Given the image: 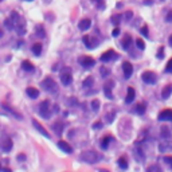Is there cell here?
<instances>
[{
  "instance_id": "obj_1",
  "label": "cell",
  "mask_w": 172,
  "mask_h": 172,
  "mask_svg": "<svg viewBox=\"0 0 172 172\" xmlns=\"http://www.w3.org/2000/svg\"><path fill=\"white\" fill-rule=\"evenodd\" d=\"M100 159L101 156L93 149H86V151L81 152V155H79V160H82V162H85L87 164H96L100 162Z\"/></svg>"
},
{
  "instance_id": "obj_2",
  "label": "cell",
  "mask_w": 172,
  "mask_h": 172,
  "mask_svg": "<svg viewBox=\"0 0 172 172\" xmlns=\"http://www.w3.org/2000/svg\"><path fill=\"white\" fill-rule=\"evenodd\" d=\"M42 86H43V89H45L46 91H49V93H57V91H58L57 82L54 81L51 77H47V78L43 79V81H42Z\"/></svg>"
},
{
  "instance_id": "obj_3",
  "label": "cell",
  "mask_w": 172,
  "mask_h": 172,
  "mask_svg": "<svg viewBox=\"0 0 172 172\" xmlns=\"http://www.w3.org/2000/svg\"><path fill=\"white\" fill-rule=\"evenodd\" d=\"M116 59H118V54H117L116 51H113V50L105 51V53L101 55V61L102 62H110V61H116Z\"/></svg>"
},
{
  "instance_id": "obj_4",
  "label": "cell",
  "mask_w": 172,
  "mask_h": 172,
  "mask_svg": "<svg viewBox=\"0 0 172 172\" xmlns=\"http://www.w3.org/2000/svg\"><path fill=\"white\" fill-rule=\"evenodd\" d=\"M39 113H41V116L45 117V118H50L51 112H50V104H49V101H43L42 104H41V106H39Z\"/></svg>"
},
{
  "instance_id": "obj_5",
  "label": "cell",
  "mask_w": 172,
  "mask_h": 172,
  "mask_svg": "<svg viewBox=\"0 0 172 172\" xmlns=\"http://www.w3.org/2000/svg\"><path fill=\"white\" fill-rule=\"evenodd\" d=\"M78 62H79V63H81L85 69L93 67V66L96 65V61H94V58H91V57H86V55H83V57L79 58Z\"/></svg>"
},
{
  "instance_id": "obj_6",
  "label": "cell",
  "mask_w": 172,
  "mask_h": 172,
  "mask_svg": "<svg viewBox=\"0 0 172 172\" xmlns=\"http://www.w3.org/2000/svg\"><path fill=\"white\" fill-rule=\"evenodd\" d=\"M142 81H144L145 83H155L156 82V74L153 71H144L142 73Z\"/></svg>"
},
{
  "instance_id": "obj_7",
  "label": "cell",
  "mask_w": 172,
  "mask_h": 172,
  "mask_svg": "<svg viewBox=\"0 0 172 172\" xmlns=\"http://www.w3.org/2000/svg\"><path fill=\"white\" fill-rule=\"evenodd\" d=\"M160 121H172V109H164L159 113Z\"/></svg>"
},
{
  "instance_id": "obj_8",
  "label": "cell",
  "mask_w": 172,
  "mask_h": 172,
  "mask_svg": "<svg viewBox=\"0 0 172 172\" xmlns=\"http://www.w3.org/2000/svg\"><path fill=\"white\" fill-rule=\"evenodd\" d=\"M32 125H34V128H35V129L39 132V133L42 134V136H45V137H47V138H50V133H49V132H47V130L45 129V128L42 126V124H41V122H38L35 118L32 120Z\"/></svg>"
},
{
  "instance_id": "obj_9",
  "label": "cell",
  "mask_w": 172,
  "mask_h": 172,
  "mask_svg": "<svg viewBox=\"0 0 172 172\" xmlns=\"http://www.w3.org/2000/svg\"><path fill=\"white\" fill-rule=\"evenodd\" d=\"M160 152H172V141L171 140H164L159 144Z\"/></svg>"
},
{
  "instance_id": "obj_10",
  "label": "cell",
  "mask_w": 172,
  "mask_h": 172,
  "mask_svg": "<svg viewBox=\"0 0 172 172\" xmlns=\"http://www.w3.org/2000/svg\"><path fill=\"white\" fill-rule=\"evenodd\" d=\"M122 70H124V75H125V78H130L132 73H133V66H132L129 62H124L122 63Z\"/></svg>"
},
{
  "instance_id": "obj_11",
  "label": "cell",
  "mask_w": 172,
  "mask_h": 172,
  "mask_svg": "<svg viewBox=\"0 0 172 172\" xmlns=\"http://www.w3.org/2000/svg\"><path fill=\"white\" fill-rule=\"evenodd\" d=\"M3 108H4V110H7V112H8L11 116H14V117H15L16 120H23V116H22V114H20V113L18 112V110H15V109H14V108L8 106V105H3Z\"/></svg>"
},
{
  "instance_id": "obj_12",
  "label": "cell",
  "mask_w": 172,
  "mask_h": 172,
  "mask_svg": "<svg viewBox=\"0 0 172 172\" xmlns=\"http://www.w3.org/2000/svg\"><path fill=\"white\" fill-rule=\"evenodd\" d=\"M83 43H85V46L87 49H94V47H97V41L90 38V36H87V35L83 36Z\"/></svg>"
},
{
  "instance_id": "obj_13",
  "label": "cell",
  "mask_w": 172,
  "mask_h": 172,
  "mask_svg": "<svg viewBox=\"0 0 172 172\" xmlns=\"http://www.w3.org/2000/svg\"><path fill=\"white\" fill-rule=\"evenodd\" d=\"M58 147H59V148H61L65 153H73V148H71V145L69 144V142L63 141V140L58 141Z\"/></svg>"
},
{
  "instance_id": "obj_14",
  "label": "cell",
  "mask_w": 172,
  "mask_h": 172,
  "mask_svg": "<svg viewBox=\"0 0 172 172\" xmlns=\"http://www.w3.org/2000/svg\"><path fill=\"white\" fill-rule=\"evenodd\" d=\"M134 97H136V93H134V89L133 87H128L126 90V98H125V102L126 104H132L134 101Z\"/></svg>"
},
{
  "instance_id": "obj_15",
  "label": "cell",
  "mask_w": 172,
  "mask_h": 172,
  "mask_svg": "<svg viewBox=\"0 0 172 172\" xmlns=\"http://www.w3.org/2000/svg\"><path fill=\"white\" fill-rule=\"evenodd\" d=\"M90 26H91V20L90 19H82L78 23V28L81 31H86V30H89L90 28Z\"/></svg>"
},
{
  "instance_id": "obj_16",
  "label": "cell",
  "mask_w": 172,
  "mask_h": 172,
  "mask_svg": "<svg viewBox=\"0 0 172 172\" xmlns=\"http://www.w3.org/2000/svg\"><path fill=\"white\" fill-rule=\"evenodd\" d=\"M133 43V41H132V36L130 35H124V39L121 41V46H122V49H125V50H128L130 47V45Z\"/></svg>"
},
{
  "instance_id": "obj_17",
  "label": "cell",
  "mask_w": 172,
  "mask_h": 172,
  "mask_svg": "<svg viewBox=\"0 0 172 172\" xmlns=\"http://www.w3.org/2000/svg\"><path fill=\"white\" fill-rule=\"evenodd\" d=\"M61 82L63 83V85H70L73 82V77L70 73H63V74L61 75Z\"/></svg>"
},
{
  "instance_id": "obj_18",
  "label": "cell",
  "mask_w": 172,
  "mask_h": 172,
  "mask_svg": "<svg viewBox=\"0 0 172 172\" xmlns=\"http://www.w3.org/2000/svg\"><path fill=\"white\" fill-rule=\"evenodd\" d=\"M133 156L137 159V162H140L142 163L145 160V155H144V152L141 151L140 148H134V151H133Z\"/></svg>"
},
{
  "instance_id": "obj_19",
  "label": "cell",
  "mask_w": 172,
  "mask_h": 172,
  "mask_svg": "<svg viewBox=\"0 0 172 172\" xmlns=\"http://www.w3.org/2000/svg\"><path fill=\"white\" fill-rule=\"evenodd\" d=\"M113 85V82L112 81H108L106 83H105V87H104V91H105V94H106V97L109 98V100H112V98H113V96H112V86Z\"/></svg>"
},
{
  "instance_id": "obj_20",
  "label": "cell",
  "mask_w": 172,
  "mask_h": 172,
  "mask_svg": "<svg viewBox=\"0 0 172 172\" xmlns=\"http://www.w3.org/2000/svg\"><path fill=\"white\" fill-rule=\"evenodd\" d=\"M171 94H172V83H171V85H167V86L163 89V91H162V97L164 98V100H167V98L171 97Z\"/></svg>"
},
{
  "instance_id": "obj_21",
  "label": "cell",
  "mask_w": 172,
  "mask_h": 172,
  "mask_svg": "<svg viewBox=\"0 0 172 172\" xmlns=\"http://www.w3.org/2000/svg\"><path fill=\"white\" fill-rule=\"evenodd\" d=\"M27 94H28V97H31V98H38L39 90L35 89V87H27Z\"/></svg>"
},
{
  "instance_id": "obj_22",
  "label": "cell",
  "mask_w": 172,
  "mask_h": 172,
  "mask_svg": "<svg viewBox=\"0 0 172 172\" xmlns=\"http://www.w3.org/2000/svg\"><path fill=\"white\" fill-rule=\"evenodd\" d=\"M12 149V141L10 138H6V141L3 142V151L4 152H10Z\"/></svg>"
},
{
  "instance_id": "obj_23",
  "label": "cell",
  "mask_w": 172,
  "mask_h": 172,
  "mask_svg": "<svg viewBox=\"0 0 172 172\" xmlns=\"http://www.w3.org/2000/svg\"><path fill=\"white\" fill-rule=\"evenodd\" d=\"M31 50H32V53H34L35 55H39V54L42 53V45L36 42V43H34V46H32Z\"/></svg>"
},
{
  "instance_id": "obj_24",
  "label": "cell",
  "mask_w": 172,
  "mask_h": 172,
  "mask_svg": "<svg viewBox=\"0 0 172 172\" xmlns=\"http://www.w3.org/2000/svg\"><path fill=\"white\" fill-rule=\"evenodd\" d=\"M22 67H23V70H26V71H32L34 70V65H32L31 62H28V61H24L23 63H22Z\"/></svg>"
},
{
  "instance_id": "obj_25",
  "label": "cell",
  "mask_w": 172,
  "mask_h": 172,
  "mask_svg": "<svg viewBox=\"0 0 172 172\" xmlns=\"http://www.w3.org/2000/svg\"><path fill=\"white\" fill-rule=\"evenodd\" d=\"M134 113H136V114H142V113H145V105L137 104L136 108H134Z\"/></svg>"
},
{
  "instance_id": "obj_26",
  "label": "cell",
  "mask_w": 172,
  "mask_h": 172,
  "mask_svg": "<svg viewBox=\"0 0 172 172\" xmlns=\"http://www.w3.org/2000/svg\"><path fill=\"white\" fill-rule=\"evenodd\" d=\"M147 172H163L160 166H157V164H152V166H149L147 168Z\"/></svg>"
},
{
  "instance_id": "obj_27",
  "label": "cell",
  "mask_w": 172,
  "mask_h": 172,
  "mask_svg": "<svg viewBox=\"0 0 172 172\" xmlns=\"http://www.w3.org/2000/svg\"><path fill=\"white\" fill-rule=\"evenodd\" d=\"M93 3H94V6H96L98 10H104L105 7H106L104 0H93Z\"/></svg>"
},
{
  "instance_id": "obj_28",
  "label": "cell",
  "mask_w": 172,
  "mask_h": 172,
  "mask_svg": "<svg viewBox=\"0 0 172 172\" xmlns=\"http://www.w3.org/2000/svg\"><path fill=\"white\" fill-rule=\"evenodd\" d=\"M118 166H120V168H122V170H126L128 168V162H126L125 157H120L118 159Z\"/></svg>"
},
{
  "instance_id": "obj_29",
  "label": "cell",
  "mask_w": 172,
  "mask_h": 172,
  "mask_svg": "<svg viewBox=\"0 0 172 172\" xmlns=\"http://www.w3.org/2000/svg\"><path fill=\"white\" fill-rule=\"evenodd\" d=\"M121 19H122V15H120V14H116V15L112 16V23L117 26V24H120Z\"/></svg>"
},
{
  "instance_id": "obj_30",
  "label": "cell",
  "mask_w": 172,
  "mask_h": 172,
  "mask_svg": "<svg viewBox=\"0 0 172 172\" xmlns=\"http://www.w3.org/2000/svg\"><path fill=\"white\" fill-rule=\"evenodd\" d=\"M110 141H112V137H110V136H106V137L104 138V140L101 141V147L104 148V149H106V148H108V145H109V142H110Z\"/></svg>"
},
{
  "instance_id": "obj_31",
  "label": "cell",
  "mask_w": 172,
  "mask_h": 172,
  "mask_svg": "<svg viewBox=\"0 0 172 172\" xmlns=\"http://www.w3.org/2000/svg\"><path fill=\"white\" fill-rule=\"evenodd\" d=\"M93 82H94V79H93V77H87V78L83 81L82 85L85 86V87H90L91 85H93Z\"/></svg>"
},
{
  "instance_id": "obj_32",
  "label": "cell",
  "mask_w": 172,
  "mask_h": 172,
  "mask_svg": "<svg viewBox=\"0 0 172 172\" xmlns=\"http://www.w3.org/2000/svg\"><path fill=\"white\" fill-rule=\"evenodd\" d=\"M91 109H93V112H98V109H100V101L98 100L91 101Z\"/></svg>"
},
{
  "instance_id": "obj_33",
  "label": "cell",
  "mask_w": 172,
  "mask_h": 172,
  "mask_svg": "<svg viewBox=\"0 0 172 172\" xmlns=\"http://www.w3.org/2000/svg\"><path fill=\"white\" fill-rule=\"evenodd\" d=\"M162 137L163 138H170L171 137V133H170V130H168V128H162Z\"/></svg>"
},
{
  "instance_id": "obj_34",
  "label": "cell",
  "mask_w": 172,
  "mask_h": 172,
  "mask_svg": "<svg viewBox=\"0 0 172 172\" xmlns=\"http://www.w3.org/2000/svg\"><path fill=\"white\" fill-rule=\"evenodd\" d=\"M136 46L140 50H144L145 49V43H144V41H142V39H136Z\"/></svg>"
},
{
  "instance_id": "obj_35",
  "label": "cell",
  "mask_w": 172,
  "mask_h": 172,
  "mask_svg": "<svg viewBox=\"0 0 172 172\" xmlns=\"http://www.w3.org/2000/svg\"><path fill=\"white\" fill-rule=\"evenodd\" d=\"M132 18H133V12H132V11H126V12H125V16H124V19H125L126 22H129Z\"/></svg>"
},
{
  "instance_id": "obj_36",
  "label": "cell",
  "mask_w": 172,
  "mask_h": 172,
  "mask_svg": "<svg viewBox=\"0 0 172 172\" xmlns=\"http://www.w3.org/2000/svg\"><path fill=\"white\" fill-rule=\"evenodd\" d=\"M100 73H101V75H102V77H108V75H109V70H108L106 67H105V66H102V67H101Z\"/></svg>"
},
{
  "instance_id": "obj_37",
  "label": "cell",
  "mask_w": 172,
  "mask_h": 172,
  "mask_svg": "<svg viewBox=\"0 0 172 172\" xmlns=\"http://www.w3.org/2000/svg\"><path fill=\"white\" fill-rule=\"evenodd\" d=\"M166 71H168V73H172V58H171V59L167 62V66H166Z\"/></svg>"
},
{
  "instance_id": "obj_38",
  "label": "cell",
  "mask_w": 172,
  "mask_h": 172,
  "mask_svg": "<svg viewBox=\"0 0 172 172\" xmlns=\"http://www.w3.org/2000/svg\"><path fill=\"white\" fill-rule=\"evenodd\" d=\"M54 128H55V132L57 133H62V124H59V122H57L55 125H54Z\"/></svg>"
},
{
  "instance_id": "obj_39",
  "label": "cell",
  "mask_w": 172,
  "mask_h": 172,
  "mask_svg": "<svg viewBox=\"0 0 172 172\" xmlns=\"http://www.w3.org/2000/svg\"><path fill=\"white\" fill-rule=\"evenodd\" d=\"M114 114H116V113H114V112H110V113H109V114L106 116V118H108V120H106V121H108L109 124H110V122L113 121V117H114Z\"/></svg>"
},
{
  "instance_id": "obj_40",
  "label": "cell",
  "mask_w": 172,
  "mask_h": 172,
  "mask_svg": "<svg viewBox=\"0 0 172 172\" xmlns=\"http://www.w3.org/2000/svg\"><path fill=\"white\" fill-rule=\"evenodd\" d=\"M164 162H166L168 166L172 168V156H166V159H164Z\"/></svg>"
},
{
  "instance_id": "obj_41",
  "label": "cell",
  "mask_w": 172,
  "mask_h": 172,
  "mask_svg": "<svg viewBox=\"0 0 172 172\" xmlns=\"http://www.w3.org/2000/svg\"><path fill=\"white\" fill-rule=\"evenodd\" d=\"M166 22H168V23H172V11H170V12L167 14V16H166Z\"/></svg>"
},
{
  "instance_id": "obj_42",
  "label": "cell",
  "mask_w": 172,
  "mask_h": 172,
  "mask_svg": "<svg viewBox=\"0 0 172 172\" xmlns=\"http://www.w3.org/2000/svg\"><path fill=\"white\" fill-rule=\"evenodd\" d=\"M36 30H39V36H45V30H43L42 26H38V27H36Z\"/></svg>"
},
{
  "instance_id": "obj_43",
  "label": "cell",
  "mask_w": 172,
  "mask_h": 172,
  "mask_svg": "<svg viewBox=\"0 0 172 172\" xmlns=\"http://www.w3.org/2000/svg\"><path fill=\"white\" fill-rule=\"evenodd\" d=\"M141 34L145 35V36H148V27H147V26H144V27L141 28Z\"/></svg>"
},
{
  "instance_id": "obj_44",
  "label": "cell",
  "mask_w": 172,
  "mask_h": 172,
  "mask_svg": "<svg viewBox=\"0 0 172 172\" xmlns=\"http://www.w3.org/2000/svg\"><path fill=\"white\" fill-rule=\"evenodd\" d=\"M11 18H12V19H18V14H15V12H12V15H11ZM14 24H15V28H16V26H18V22H14Z\"/></svg>"
},
{
  "instance_id": "obj_45",
  "label": "cell",
  "mask_w": 172,
  "mask_h": 172,
  "mask_svg": "<svg viewBox=\"0 0 172 172\" xmlns=\"http://www.w3.org/2000/svg\"><path fill=\"white\" fill-rule=\"evenodd\" d=\"M118 34H120V30H118V28H114V30L112 31V35H113V36H118Z\"/></svg>"
},
{
  "instance_id": "obj_46",
  "label": "cell",
  "mask_w": 172,
  "mask_h": 172,
  "mask_svg": "<svg viewBox=\"0 0 172 172\" xmlns=\"http://www.w3.org/2000/svg\"><path fill=\"white\" fill-rule=\"evenodd\" d=\"M163 53H164V49H163V47H160V49H159V54H157V57H159V58H163Z\"/></svg>"
},
{
  "instance_id": "obj_47",
  "label": "cell",
  "mask_w": 172,
  "mask_h": 172,
  "mask_svg": "<svg viewBox=\"0 0 172 172\" xmlns=\"http://www.w3.org/2000/svg\"><path fill=\"white\" fill-rule=\"evenodd\" d=\"M101 126H102V124H101V122H96V124L93 125L94 129H98V128H101Z\"/></svg>"
},
{
  "instance_id": "obj_48",
  "label": "cell",
  "mask_w": 172,
  "mask_h": 172,
  "mask_svg": "<svg viewBox=\"0 0 172 172\" xmlns=\"http://www.w3.org/2000/svg\"><path fill=\"white\" fill-rule=\"evenodd\" d=\"M3 172H11V170H10V168H4V170H3Z\"/></svg>"
},
{
  "instance_id": "obj_49",
  "label": "cell",
  "mask_w": 172,
  "mask_h": 172,
  "mask_svg": "<svg viewBox=\"0 0 172 172\" xmlns=\"http://www.w3.org/2000/svg\"><path fill=\"white\" fill-rule=\"evenodd\" d=\"M170 45H171V46H172V35H171V36H170Z\"/></svg>"
},
{
  "instance_id": "obj_50",
  "label": "cell",
  "mask_w": 172,
  "mask_h": 172,
  "mask_svg": "<svg viewBox=\"0 0 172 172\" xmlns=\"http://www.w3.org/2000/svg\"><path fill=\"white\" fill-rule=\"evenodd\" d=\"M100 172H109L108 170H100Z\"/></svg>"
},
{
  "instance_id": "obj_51",
  "label": "cell",
  "mask_w": 172,
  "mask_h": 172,
  "mask_svg": "<svg viewBox=\"0 0 172 172\" xmlns=\"http://www.w3.org/2000/svg\"><path fill=\"white\" fill-rule=\"evenodd\" d=\"M2 36H3V31L0 30V38H2Z\"/></svg>"
},
{
  "instance_id": "obj_52",
  "label": "cell",
  "mask_w": 172,
  "mask_h": 172,
  "mask_svg": "<svg viewBox=\"0 0 172 172\" xmlns=\"http://www.w3.org/2000/svg\"><path fill=\"white\" fill-rule=\"evenodd\" d=\"M43 2H45V3H50L51 0H43Z\"/></svg>"
},
{
  "instance_id": "obj_53",
  "label": "cell",
  "mask_w": 172,
  "mask_h": 172,
  "mask_svg": "<svg viewBox=\"0 0 172 172\" xmlns=\"http://www.w3.org/2000/svg\"><path fill=\"white\" fill-rule=\"evenodd\" d=\"M26 2H32V0H26Z\"/></svg>"
},
{
  "instance_id": "obj_54",
  "label": "cell",
  "mask_w": 172,
  "mask_h": 172,
  "mask_svg": "<svg viewBox=\"0 0 172 172\" xmlns=\"http://www.w3.org/2000/svg\"><path fill=\"white\" fill-rule=\"evenodd\" d=\"M0 2H2V0H0Z\"/></svg>"
}]
</instances>
